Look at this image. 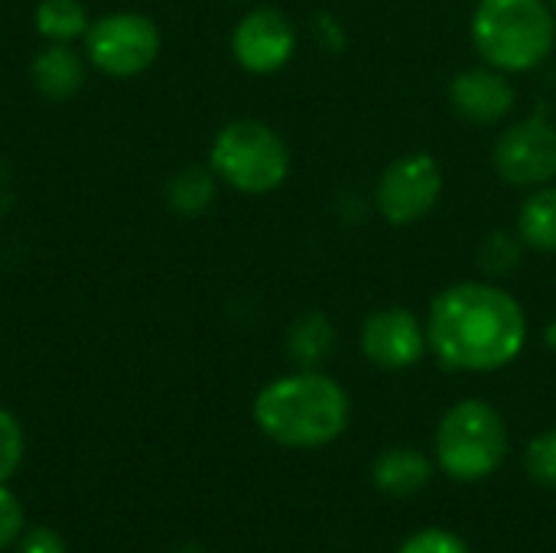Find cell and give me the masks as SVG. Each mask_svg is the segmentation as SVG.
<instances>
[{"mask_svg": "<svg viewBox=\"0 0 556 553\" xmlns=\"http://www.w3.org/2000/svg\"><path fill=\"white\" fill-rule=\"evenodd\" d=\"M427 342L450 372H498L525 352L528 313L498 284L459 280L433 297Z\"/></svg>", "mask_w": 556, "mask_h": 553, "instance_id": "6da1fadb", "label": "cell"}, {"mask_svg": "<svg viewBox=\"0 0 556 553\" xmlns=\"http://www.w3.org/2000/svg\"><path fill=\"white\" fill-rule=\"evenodd\" d=\"M349 414L345 388L316 368L283 375L254 398V424L261 433L290 450H316L339 440L349 427Z\"/></svg>", "mask_w": 556, "mask_h": 553, "instance_id": "7a4b0ae2", "label": "cell"}, {"mask_svg": "<svg viewBox=\"0 0 556 553\" xmlns=\"http://www.w3.org/2000/svg\"><path fill=\"white\" fill-rule=\"evenodd\" d=\"M469 36L485 65L518 75L544 65L556 49L551 0H479Z\"/></svg>", "mask_w": 556, "mask_h": 553, "instance_id": "3957f363", "label": "cell"}, {"mask_svg": "<svg viewBox=\"0 0 556 553\" xmlns=\"http://www.w3.org/2000/svg\"><path fill=\"white\" fill-rule=\"evenodd\" d=\"M208 166L218 183L231 186L235 192L267 196L290 176V147L270 124L238 117L215 134L208 147Z\"/></svg>", "mask_w": 556, "mask_h": 553, "instance_id": "277c9868", "label": "cell"}, {"mask_svg": "<svg viewBox=\"0 0 556 553\" xmlns=\"http://www.w3.org/2000/svg\"><path fill=\"white\" fill-rule=\"evenodd\" d=\"M508 456L505 417L479 398L453 404L437 427V463L450 479L476 482L492 476Z\"/></svg>", "mask_w": 556, "mask_h": 553, "instance_id": "5b68a950", "label": "cell"}, {"mask_svg": "<svg viewBox=\"0 0 556 553\" xmlns=\"http://www.w3.org/2000/svg\"><path fill=\"white\" fill-rule=\"evenodd\" d=\"M85 62L111 78H134L160 55V26L143 13H104L85 33Z\"/></svg>", "mask_w": 556, "mask_h": 553, "instance_id": "8992f818", "label": "cell"}, {"mask_svg": "<svg viewBox=\"0 0 556 553\" xmlns=\"http://www.w3.org/2000/svg\"><path fill=\"white\" fill-rule=\"evenodd\" d=\"M443 196V169L430 153H407L388 163L375 186L378 215L391 225L427 218Z\"/></svg>", "mask_w": 556, "mask_h": 553, "instance_id": "52a82bcc", "label": "cell"}, {"mask_svg": "<svg viewBox=\"0 0 556 553\" xmlns=\"http://www.w3.org/2000/svg\"><path fill=\"white\" fill-rule=\"evenodd\" d=\"M495 173L515 189H538L556 179V124L544 114H531L511 124L495 150H492Z\"/></svg>", "mask_w": 556, "mask_h": 553, "instance_id": "ba28073f", "label": "cell"}, {"mask_svg": "<svg viewBox=\"0 0 556 553\" xmlns=\"http://www.w3.org/2000/svg\"><path fill=\"white\" fill-rule=\"evenodd\" d=\"M296 52V29L287 13L274 7L248 10L231 33V55L251 75L280 72Z\"/></svg>", "mask_w": 556, "mask_h": 553, "instance_id": "9c48e42d", "label": "cell"}, {"mask_svg": "<svg viewBox=\"0 0 556 553\" xmlns=\"http://www.w3.org/2000/svg\"><path fill=\"white\" fill-rule=\"evenodd\" d=\"M427 323L404 306L378 310L362 326V352L371 365L384 372L414 368L427 355Z\"/></svg>", "mask_w": 556, "mask_h": 553, "instance_id": "30bf717a", "label": "cell"}, {"mask_svg": "<svg viewBox=\"0 0 556 553\" xmlns=\"http://www.w3.org/2000/svg\"><path fill=\"white\" fill-rule=\"evenodd\" d=\"M518 91L508 81L505 72L485 65V68H466L459 75H453L450 81V104L459 117H466L469 124H498L515 111Z\"/></svg>", "mask_w": 556, "mask_h": 553, "instance_id": "8fae6325", "label": "cell"}, {"mask_svg": "<svg viewBox=\"0 0 556 553\" xmlns=\"http://www.w3.org/2000/svg\"><path fill=\"white\" fill-rule=\"evenodd\" d=\"M36 91L49 101H65L85 85V59L65 42H46L29 65Z\"/></svg>", "mask_w": 556, "mask_h": 553, "instance_id": "7c38bea8", "label": "cell"}, {"mask_svg": "<svg viewBox=\"0 0 556 553\" xmlns=\"http://www.w3.org/2000/svg\"><path fill=\"white\" fill-rule=\"evenodd\" d=\"M430 476H433L430 460L420 450H410V447H391L371 466V479H375L378 492H384L391 499L417 495L430 482Z\"/></svg>", "mask_w": 556, "mask_h": 553, "instance_id": "4fadbf2b", "label": "cell"}, {"mask_svg": "<svg viewBox=\"0 0 556 553\" xmlns=\"http://www.w3.org/2000/svg\"><path fill=\"white\" fill-rule=\"evenodd\" d=\"M336 349V329L326 313H303L287 332V355L300 368H319Z\"/></svg>", "mask_w": 556, "mask_h": 553, "instance_id": "5bb4252c", "label": "cell"}, {"mask_svg": "<svg viewBox=\"0 0 556 553\" xmlns=\"http://www.w3.org/2000/svg\"><path fill=\"white\" fill-rule=\"evenodd\" d=\"M518 238L544 254H556V186H538L518 212Z\"/></svg>", "mask_w": 556, "mask_h": 553, "instance_id": "9a60e30c", "label": "cell"}, {"mask_svg": "<svg viewBox=\"0 0 556 553\" xmlns=\"http://www.w3.org/2000/svg\"><path fill=\"white\" fill-rule=\"evenodd\" d=\"M215 189L218 176L212 173V166H186L166 183V205L182 218H199L215 202Z\"/></svg>", "mask_w": 556, "mask_h": 553, "instance_id": "2e32d148", "label": "cell"}, {"mask_svg": "<svg viewBox=\"0 0 556 553\" xmlns=\"http://www.w3.org/2000/svg\"><path fill=\"white\" fill-rule=\"evenodd\" d=\"M33 23L46 42H65V46L85 39V33L91 26L81 0H39Z\"/></svg>", "mask_w": 556, "mask_h": 553, "instance_id": "e0dca14e", "label": "cell"}, {"mask_svg": "<svg viewBox=\"0 0 556 553\" xmlns=\"http://www.w3.org/2000/svg\"><path fill=\"white\" fill-rule=\"evenodd\" d=\"M521 238H515V235H508V231H492V235H485L482 238V244H479V267L485 271V274H492V277H505V274H511V271H518V264H521Z\"/></svg>", "mask_w": 556, "mask_h": 553, "instance_id": "ac0fdd59", "label": "cell"}, {"mask_svg": "<svg viewBox=\"0 0 556 553\" xmlns=\"http://www.w3.org/2000/svg\"><path fill=\"white\" fill-rule=\"evenodd\" d=\"M525 469L538 486L556 489V430H547V433H541V437H534L528 443Z\"/></svg>", "mask_w": 556, "mask_h": 553, "instance_id": "d6986e66", "label": "cell"}, {"mask_svg": "<svg viewBox=\"0 0 556 553\" xmlns=\"http://www.w3.org/2000/svg\"><path fill=\"white\" fill-rule=\"evenodd\" d=\"M23 450H26V440H23L20 420L0 407V486H7L16 476L23 463Z\"/></svg>", "mask_w": 556, "mask_h": 553, "instance_id": "ffe728a7", "label": "cell"}, {"mask_svg": "<svg viewBox=\"0 0 556 553\" xmlns=\"http://www.w3.org/2000/svg\"><path fill=\"white\" fill-rule=\"evenodd\" d=\"M397 553H469V548L453 531L427 528V531H417L414 538H407Z\"/></svg>", "mask_w": 556, "mask_h": 553, "instance_id": "44dd1931", "label": "cell"}, {"mask_svg": "<svg viewBox=\"0 0 556 553\" xmlns=\"http://www.w3.org/2000/svg\"><path fill=\"white\" fill-rule=\"evenodd\" d=\"M20 535H23V505L7 486H0V551L20 541Z\"/></svg>", "mask_w": 556, "mask_h": 553, "instance_id": "7402d4cb", "label": "cell"}, {"mask_svg": "<svg viewBox=\"0 0 556 553\" xmlns=\"http://www.w3.org/2000/svg\"><path fill=\"white\" fill-rule=\"evenodd\" d=\"M313 36H316V42H319L326 52H332V55H339V52L349 46V33H345V26H342L332 13H316V16H313Z\"/></svg>", "mask_w": 556, "mask_h": 553, "instance_id": "603a6c76", "label": "cell"}, {"mask_svg": "<svg viewBox=\"0 0 556 553\" xmlns=\"http://www.w3.org/2000/svg\"><path fill=\"white\" fill-rule=\"evenodd\" d=\"M20 553H65V544L52 528H33L29 535H23Z\"/></svg>", "mask_w": 556, "mask_h": 553, "instance_id": "cb8c5ba5", "label": "cell"}, {"mask_svg": "<svg viewBox=\"0 0 556 553\" xmlns=\"http://www.w3.org/2000/svg\"><path fill=\"white\" fill-rule=\"evenodd\" d=\"M544 342H547L551 349H556V323H551V326L544 329Z\"/></svg>", "mask_w": 556, "mask_h": 553, "instance_id": "d4e9b609", "label": "cell"}, {"mask_svg": "<svg viewBox=\"0 0 556 553\" xmlns=\"http://www.w3.org/2000/svg\"><path fill=\"white\" fill-rule=\"evenodd\" d=\"M551 7H554V13H556V0H551Z\"/></svg>", "mask_w": 556, "mask_h": 553, "instance_id": "484cf974", "label": "cell"}]
</instances>
